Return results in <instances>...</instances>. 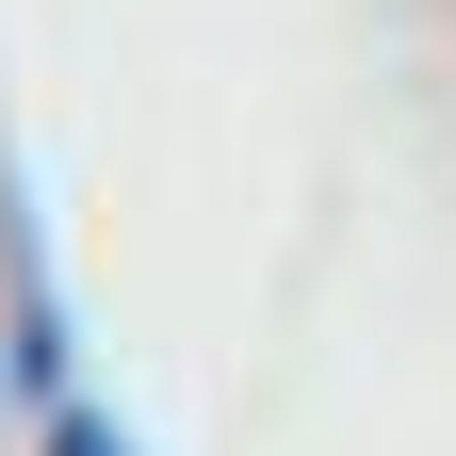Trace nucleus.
Here are the masks:
<instances>
[{
    "mask_svg": "<svg viewBox=\"0 0 456 456\" xmlns=\"http://www.w3.org/2000/svg\"><path fill=\"white\" fill-rule=\"evenodd\" d=\"M66 456H114V440H98V424H82V440H66Z\"/></svg>",
    "mask_w": 456,
    "mask_h": 456,
    "instance_id": "1",
    "label": "nucleus"
}]
</instances>
